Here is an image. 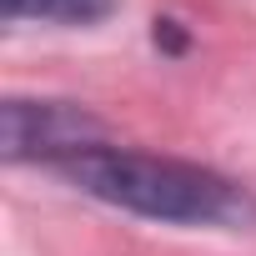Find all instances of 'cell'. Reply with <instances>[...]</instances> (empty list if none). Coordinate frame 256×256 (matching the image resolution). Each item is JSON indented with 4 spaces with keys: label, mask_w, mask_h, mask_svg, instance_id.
I'll list each match as a JSON object with an SVG mask.
<instances>
[{
    "label": "cell",
    "mask_w": 256,
    "mask_h": 256,
    "mask_svg": "<svg viewBox=\"0 0 256 256\" xmlns=\"http://www.w3.org/2000/svg\"><path fill=\"white\" fill-rule=\"evenodd\" d=\"M151 40H156L161 56H181V50H186V30H181V20H171V16H156V20H151Z\"/></svg>",
    "instance_id": "277c9868"
},
{
    "label": "cell",
    "mask_w": 256,
    "mask_h": 256,
    "mask_svg": "<svg viewBox=\"0 0 256 256\" xmlns=\"http://www.w3.org/2000/svg\"><path fill=\"white\" fill-rule=\"evenodd\" d=\"M96 146H110L106 120L76 100H20V96H10L0 106V156L10 166L40 161L56 171L60 161L86 156Z\"/></svg>",
    "instance_id": "7a4b0ae2"
},
{
    "label": "cell",
    "mask_w": 256,
    "mask_h": 256,
    "mask_svg": "<svg viewBox=\"0 0 256 256\" xmlns=\"http://www.w3.org/2000/svg\"><path fill=\"white\" fill-rule=\"evenodd\" d=\"M116 0H0V16L16 20H56V26H100Z\"/></svg>",
    "instance_id": "3957f363"
},
{
    "label": "cell",
    "mask_w": 256,
    "mask_h": 256,
    "mask_svg": "<svg viewBox=\"0 0 256 256\" xmlns=\"http://www.w3.org/2000/svg\"><path fill=\"white\" fill-rule=\"evenodd\" d=\"M56 176H66L76 191L96 201H110L151 221H171V226H221V231L256 226V196L241 181L196 161H176V156L96 146L86 156L60 161Z\"/></svg>",
    "instance_id": "6da1fadb"
}]
</instances>
